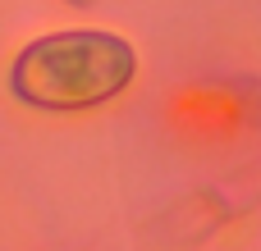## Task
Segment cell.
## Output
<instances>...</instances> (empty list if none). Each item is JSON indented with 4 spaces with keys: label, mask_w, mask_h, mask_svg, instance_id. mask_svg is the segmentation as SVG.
Returning <instances> with one entry per match:
<instances>
[{
    "label": "cell",
    "mask_w": 261,
    "mask_h": 251,
    "mask_svg": "<svg viewBox=\"0 0 261 251\" xmlns=\"http://www.w3.org/2000/svg\"><path fill=\"white\" fill-rule=\"evenodd\" d=\"M128 78L133 50L110 32H55L32 41L14 64V91L41 110L101 105Z\"/></svg>",
    "instance_id": "6da1fadb"
}]
</instances>
